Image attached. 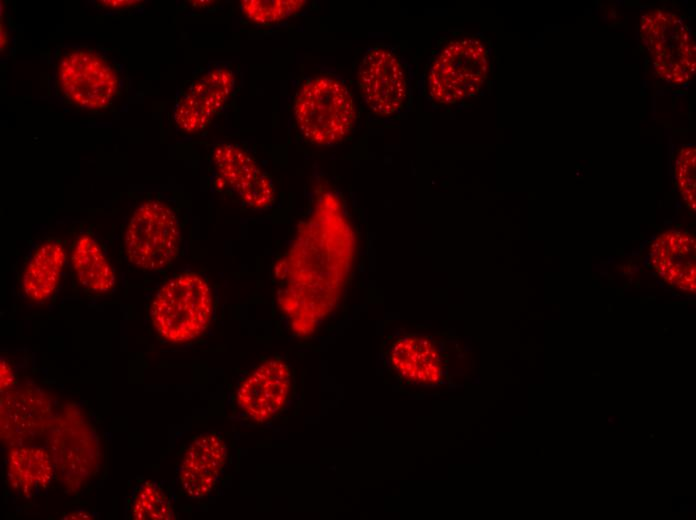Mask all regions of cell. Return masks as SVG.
I'll list each match as a JSON object with an SVG mask.
<instances>
[{"label":"cell","instance_id":"obj_16","mask_svg":"<svg viewBox=\"0 0 696 520\" xmlns=\"http://www.w3.org/2000/svg\"><path fill=\"white\" fill-rule=\"evenodd\" d=\"M77 279L95 292H107L115 284V276L99 244L88 234L77 239L71 255Z\"/></svg>","mask_w":696,"mask_h":520},{"label":"cell","instance_id":"obj_20","mask_svg":"<svg viewBox=\"0 0 696 520\" xmlns=\"http://www.w3.org/2000/svg\"><path fill=\"white\" fill-rule=\"evenodd\" d=\"M105 3V6L109 7H125L129 6L133 3H137L136 1H102Z\"/></svg>","mask_w":696,"mask_h":520},{"label":"cell","instance_id":"obj_18","mask_svg":"<svg viewBox=\"0 0 696 520\" xmlns=\"http://www.w3.org/2000/svg\"><path fill=\"white\" fill-rule=\"evenodd\" d=\"M301 0H244L241 10L246 17L258 23H273L287 18L301 9Z\"/></svg>","mask_w":696,"mask_h":520},{"label":"cell","instance_id":"obj_11","mask_svg":"<svg viewBox=\"0 0 696 520\" xmlns=\"http://www.w3.org/2000/svg\"><path fill=\"white\" fill-rule=\"evenodd\" d=\"M290 388V371L281 360L260 365L241 384L237 399L241 408L257 421L275 415L284 405Z\"/></svg>","mask_w":696,"mask_h":520},{"label":"cell","instance_id":"obj_13","mask_svg":"<svg viewBox=\"0 0 696 520\" xmlns=\"http://www.w3.org/2000/svg\"><path fill=\"white\" fill-rule=\"evenodd\" d=\"M390 360L400 375L412 383L434 385L441 379L439 354L424 337H406L398 341L391 351Z\"/></svg>","mask_w":696,"mask_h":520},{"label":"cell","instance_id":"obj_5","mask_svg":"<svg viewBox=\"0 0 696 520\" xmlns=\"http://www.w3.org/2000/svg\"><path fill=\"white\" fill-rule=\"evenodd\" d=\"M180 230L174 211L159 201H148L133 213L125 233L128 259L144 270L167 266L179 250Z\"/></svg>","mask_w":696,"mask_h":520},{"label":"cell","instance_id":"obj_10","mask_svg":"<svg viewBox=\"0 0 696 520\" xmlns=\"http://www.w3.org/2000/svg\"><path fill=\"white\" fill-rule=\"evenodd\" d=\"M213 161L222 185H228L247 206L263 209L273 203L274 188L270 178L240 147L217 146Z\"/></svg>","mask_w":696,"mask_h":520},{"label":"cell","instance_id":"obj_2","mask_svg":"<svg viewBox=\"0 0 696 520\" xmlns=\"http://www.w3.org/2000/svg\"><path fill=\"white\" fill-rule=\"evenodd\" d=\"M294 112L301 133L317 145L341 141L355 121L350 92L340 81L329 77L306 81L295 98Z\"/></svg>","mask_w":696,"mask_h":520},{"label":"cell","instance_id":"obj_12","mask_svg":"<svg viewBox=\"0 0 696 520\" xmlns=\"http://www.w3.org/2000/svg\"><path fill=\"white\" fill-rule=\"evenodd\" d=\"M226 460V446L215 434H203L189 446L179 480L186 495L199 499L212 490Z\"/></svg>","mask_w":696,"mask_h":520},{"label":"cell","instance_id":"obj_8","mask_svg":"<svg viewBox=\"0 0 696 520\" xmlns=\"http://www.w3.org/2000/svg\"><path fill=\"white\" fill-rule=\"evenodd\" d=\"M358 83L361 94L374 113L382 116L401 110L406 99V79L399 58L383 48L370 49L364 56Z\"/></svg>","mask_w":696,"mask_h":520},{"label":"cell","instance_id":"obj_7","mask_svg":"<svg viewBox=\"0 0 696 520\" xmlns=\"http://www.w3.org/2000/svg\"><path fill=\"white\" fill-rule=\"evenodd\" d=\"M641 38L655 70L667 82L682 84L695 69V45L689 27L677 15L655 10L642 17Z\"/></svg>","mask_w":696,"mask_h":520},{"label":"cell","instance_id":"obj_19","mask_svg":"<svg viewBox=\"0 0 696 520\" xmlns=\"http://www.w3.org/2000/svg\"><path fill=\"white\" fill-rule=\"evenodd\" d=\"M0 371L1 390L3 391L12 385L14 381V375L9 364L3 359H1Z\"/></svg>","mask_w":696,"mask_h":520},{"label":"cell","instance_id":"obj_4","mask_svg":"<svg viewBox=\"0 0 696 520\" xmlns=\"http://www.w3.org/2000/svg\"><path fill=\"white\" fill-rule=\"evenodd\" d=\"M489 67L485 45L473 37L454 40L435 57L428 77L430 96L453 104L478 93Z\"/></svg>","mask_w":696,"mask_h":520},{"label":"cell","instance_id":"obj_17","mask_svg":"<svg viewBox=\"0 0 696 520\" xmlns=\"http://www.w3.org/2000/svg\"><path fill=\"white\" fill-rule=\"evenodd\" d=\"M136 520H169L174 518L171 504L164 492L154 483L146 482L136 494L132 505Z\"/></svg>","mask_w":696,"mask_h":520},{"label":"cell","instance_id":"obj_14","mask_svg":"<svg viewBox=\"0 0 696 520\" xmlns=\"http://www.w3.org/2000/svg\"><path fill=\"white\" fill-rule=\"evenodd\" d=\"M53 471L50 455L40 447L22 446L9 452L8 481L22 495L29 496L45 489L53 477Z\"/></svg>","mask_w":696,"mask_h":520},{"label":"cell","instance_id":"obj_15","mask_svg":"<svg viewBox=\"0 0 696 520\" xmlns=\"http://www.w3.org/2000/svg\"><path fill=\"white\" fill-rule=\"evenodd\" d=\"M65 261V251L58 242H47L34 253L25 268L22 287L34 301L49 298L55 291Z\"/></svg>","mask_w":696,"mask_h":520},{"label":"cell","instance_id":"obj_9","mask_svg":"<svg viewBox=\"0 0 696 520\" xmlns=\"http://www.w3.org/2000/svg\"><path fill=\"white\" fill-rule=\"evenodd\" d=\"M235 79L228 68L218 67L195 80L178 100L174 118L186 132H197L208 125L227 102Z\"/></svg>","mask_w":696,"mask_h":520},{"label":"cell","instance_id":"obj_1","mask_svg":"<svg viewBox=\"0 0 696 520\" xmlns=\"http://www.w3.org/2000/svg\"><path fill=\"white\" fill-rule=\"evenodd\" d=\"M354 252L351 228L328 201L299 229L275 267L281 309L299 335L311 334L337 302Z\"/></svg>","mask_w":696,"mask_h":520},{"label":"cell","instance_id":"obj_3","mask_svg":"<svg viewBox=\"0 0 696 520\" xmlns=\"http://www.w3.org/2000/svg\"><path fill=\"white\" fill-rule=\"evenodd\" d=\"M212 297L207 282L195 273L177 275L161 287L151 307L158 333L171 342H184L207 328Z\"/></svg>","mask_w":696,"mask_h":520},{"label":"cell","instance_id":"obj_6","mask_svg":"<svg viewBox=\"0 0 696 520\" xmlns=\"http://www.w3.org/2000/svg\"><path fill=\"white\" fill-rule=\"evenodd\" d=\"M56 83L70 103L89 110L106 108L119 89L114 67L99 53L84 47L71 49L61 57Z\"/></svg>","mask_w":696,"mask_h":520}]
</instances>
